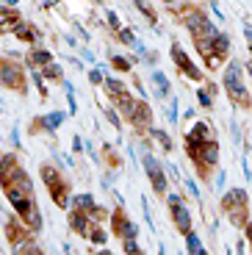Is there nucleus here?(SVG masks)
Here are the masks:
<instances>
[{
  "mask_svg": "<svg viewBox=\"0 0 252 255\" xmlns=\"http://www.w3.org/2000/svg\"><path fill=\"white\" fill-rule=\"evenodd\" d=\"M106 17H108V22H111L114 28H120V19H117V14H114V11H106Z\"/></svg>",
  "mask_w": 252,
  "mask_h": 255,
  "instance_id": "obj_36",
  "label": "nucleus"
},
{
  "mask_svg": "<svg viewBox=\"0 0 252 255\" xmlns=\"http://www.w3.org/2000/svg\"><path fill=\"white\" fill-rule=\"evenodd\" d=\"M61 72H64V70L58 67V64H47L42 75H44V78H53V81H61Z\"/></svg>",
  "mask_w": 252,
  "mask_h": 255,
  "instance_id": "obj_25",
  "label": "nucleus"
},
{
  "mask_svg": "<svg viewBox=\"0 0 252 255\" xmlns=\"http://www.w3.org/2000/svg\"><path fill=\"white\" fill-rule=\"evenodd\" d=\"M197 95H200V106H205V109H211V106H214V100H211V92H208V89H200Z\"/></svg>",
  "mask_w": 252,
  "mask_h": 255,
  "instance_id": "obj_30",
  "label": "nucleus"
},
{
  "mask_svg": "<svg viewBox=\"0 0 252 255\" xmlns=\"http://www.w3.org/2000/svg\"><path fill=\"white\" fill-rule=\"evenodd\" d=\"M144 172H147V178H150L152 189H155L158 194H164L166 191V175H164V169H161V164H158V158L144 155Z\"/></svg>",
  "mask_w": 252,
  "mask_h": 255,
  "instance_id": "obj_6",
  "label": "nucleus"
},
{
  "mask_svg": "<svg viewBox=\"0 0 252 255\" xmlns=\"http://www.w3.org/2000/svg\"><path fill=\"white\" fill-rule=\"evenodd\" d=\"M122 250H125L127 255H141V250H139V244H136V239H125Z\"/></svg>",
  "mask_w": 252,
  "mask_h": 255,
  "instance_id": "obj_28",
  "label": "nucleus"
},
{
  "mask_svg": "<svg viewBox=\"0 0 252 255\" xmlns=\"http://www.w3.org/2000/svg\"><path fill=\"white\" fill-rule=\"evenodd\" d=\"M150 133L155 136L158 141H161V147H164V150H172V141H169V136H166L164 130H158V128H150Z\"/></svg>",
  "mask_w": 252,
  "mask_h": 255,
  "instance_id": "obj_26",
  "label": "nucleus"
},
{
  "mask_svg": "<svg viewBox=\"0 0 252 255\" xmlns=\"http://www.w3.org/2000/svg\"><path fill=\"white\" fill-rule=\"evenodd\" d=\"M186 189L191 191V194H194V197H200V189H197V183H194V178H189L186 180Z\"/></svg>",
  "mask_w": 252,
  "mask_h": 255,
  "instance_id": "obj_35",
  "label": "nucleus"
},
{
  "mask_svg": "<svg viewBox=\"0 0 252 255\" xmlns=\"http://www.w3.org/2000/svg\"><path fill=\"white\" fill-rule=\"evenodd\" d=\"M247 236H250V242H252V222L247 225Z\"/></svg>",
  "mask_w": 252,
  "mask_h": 255,
  "instance_id": "obj_39",
  "label": "nucleus"
},
{
  "mask_svg": "<svg viewBox=\"0 0 252 255\" xmlns=\"http://www.w3.org/2000/svg\"><path fill=\"white\" fill-rule=\"evenodd\" d=\"M136 106H139V103L133 100L130 95L120 97V109H122V114H125V117H133V111H136Z\"/></svg>",
  "mask_w": 252,
  "mask_h": 255,
  "instance_id": "obj_24",
  "label": "nucleus"
},
{
  "mask_svg": "<svg viewBox=\"0 0 252 255\" xmlns=\"http://www.w3.org/2000/svg\"><path fill=\"white\" fill-rule=\"evenodd\" d=\"M241 64L239 61H230L227 64V70H225V89L227 95L233 97L236 103H241V106H250V92H247L244 86V78H241Z\"/></svg>",
  "mask_w": 252,
  "mask_h": 255,
  "instance_id": "obj_1",
  "label": "nucleus"
},
{
  "mask_svg": "<svg viewBox=\"0 0 252 255\" xmlns=\"http://www.w3.org/2000/svg\"><path fill=\"white\" fill-rule=\"evenodd\" d=\"M150 120H152L150 106H147V103H139L136 111H133V117H130V122H133V125H139V128H147V125H150Z\"/></svg>",
  "mask_w": 252,
  "mask_h": 255,
  "instance_id": "obj_13",
  "label": "nucleus"
},
{
  "mask_svg": "<svg viewBox=\"0 0 252 255\" xmlns=\"http://www.w3.org/2000/svg\"><path fill=\"white\" fill-rule=\"evenodd\" d=\"M14 33H17L19 39H25V42H33V39L39 36V31H33V25H25V22H17V25H14Z\"/></svg>",
  "mask_w": 252,
  "mask_h": 255,
  "instance_id": "obj_20",
  "label": "nucleus"
},
{
  "mask_svg": "<svg viewBox=\"0 0 252 255\" xmlns=\"http://www.w3.org/2000/svg\"><path fill=\"white\" fill-rule=\"evenodd\" d=\"M28 61H31L33 67H47V64H53V56L47 50H33L31 56H28Z\"/></svg>",
  "mask_w": 252,
  "mask_h": 255,
  "instance_id": "obj_19",
  "label": "nucleus"
},
{
  "mask_svg": "<svg viewBox=\"0 0 252 255\" xmlns=\"http://www.w3.org/2000/svg\"><path fill=\"white\" fill-rule=\"evenodd\" d=\"M244 33H247V39H250V42H252V28H247Z\"/></svg>",
  "mask_w": 252,
  "mask_h": 255,
  "instance_id": "obj_40",
  "label": "nucleus"
},
{
  "mask_svg": "<svg viewBox=\"0 0 252 255\" xmlns=\"http://www.w3.org/2000/svg\"><path fill=\"white\" fill-rule=\"evenodd\" d=\"M64 89H67V100H70V111H75V89H72V83H64Z\"/></svg>",
  "mask_w": 252,
  "mask_h": 255,
  "instance_id": "obj_31",
  "label": "nucleus"
},
{
  "mask_svg": "<svg viewBox=\"0 0 252 255\" xmlns=\"http://www.w3.org/2000/svg\"><path fill=\"white\" fill-rule=\"evenodd\" d=\"M42 180L47 183V189H50V186H56L58 180H61V175H58V169H53V166H42Z\"/></svg>",
  "mask_w": 252,
  "mask_h": 255,
  "instance_id": "obj_23",
  "label": "nucleus"
},
{
  "mask_svg": "<svg viewBox=\"0 0 252 255\" xmlns=\"http://www.w3.org/2000/svg\"><path fill=\"white\" fill-rule=\"evenodd\" d=\"M72 203H75V211H83V214H89V211L95 208V197H92V194H78L75 200H72Z\"/></svg>",
  "mask_w": 252,
  "mask_h": 255,
  "instance_id": "obj_18",
  "label": "nucleus"
},
{
  "mask_svg": "<svg viewBox=\"0 0 252 255\" xmlns=\"http://www.w3.org/2000/svg\"><path fill=\"white\" fill-rule=\"evenodd\" d=\"M111 64L117 67V70H122V72L130 70V61H127V58H122V56H114V58H111Z\"/></svg>",
  "mask_w": 252,
  "mask_h": 255,
  "instance_id": "obj_29",
  "label": "nucleus"
},
{
  "mask_svg": "<svg viewBox=\"0 0 252 255\" xmlns=\"http://www.w3.org/2000/svg\"><path fill=\"white\" fill-rule=\"evenodd\" d=\"M250 50H252V47H250Z\"/></svg>",
  "mask_w": 252,
  "mask_h": 255,
  "instance_id": "obj_44",
  "label": "nucleus"
},
{
  "mask_svg": "<svg viewBox=\"0 0 252 255\" xmlns=\"http://www.w3.org/2000/svg\"><path fill=\"white\" fill-rule=\"evenodd\" d=\"M136 6H139V11H141V14H147L150 19H155V11H152V8L147 6V3H136Z\"/></svg>",
  "mask_w": 252,
  "mask_h": 255,
  "instance_id": "obj_34",
  "label": "nucleus"
},
{
  "mask_svg": "<svg viewBox=\"0 0 252 255\" xmlns=\"http://www.w3.org/2000/svg\"><path fill=\"white\" fill-rule=\"evenodd\" d=\"M19 169H22V166L17 164V155H3V158H0V183L6 186Z\"/></svg>",
  "mask_w": 252,
  "mask_h": 255,
  "instance_id": "obj_11",
  "label": "nucleus"
},
{
  "mask_svg": "<svg viewBox=\"0 0 252 255\" xmlns=\"http://www.w3.org/2000/svg\"><path fill=\"white\" fill-rule=\"evenodd\" d=\"M150 78H152V83L158 86V95H161V97L169 95V81H166L164 72H150Z\"/></svg>",
  "mask_w": 252,
  "mask_h": 255,
  "instance_id": "obj_21",
  "label": "nucleus"
},
{
  "mask_svg": "<svg viewBox=\"0 0 252 255\" xmlns=\"http://www.w3.org/2000/svg\"><path fill=\"white\" fill-rule=\"evenodd\" d=\"M50 197L56 200V205H67V200H70V189H67L64 180H58L56 186H50Z\"/></svg>",
  "mask_w": 252,
  "mask_h": 255,
  "instance_id": "obj_17",
  "label": "nucleus"
},
{
  "mask_svg": "<svg viewBox=\"0 0 252 255\" xmlns=\"http://www.w3.org/2000/svg\"><path fill=\"white\" fill-rule=\"evenodd\" d=\"M186 25H189V31H191V36H194V42H200V39H211V42H214V39L219 36V31L214 28V22H211L205 14H200V11L189 14Z\"/></svg>",
  "mask_w": 252,
  "mask_h": 255,
  "instance_id": "obj_2",
  "label": "nucleus"
},
{
  "mask_svg": "<svg viewBox=\"0 0 252 255\" xmlns=\"http://www.w3.org/2000/svg\"><path fill=\"white\" fill-rule=\"evenodd\" d=\"M89 81H92V83H103V70H97V67H95V70L89 72Z\"/></svg>",
  "mask_w": 252,
  "mask_h": 255,
  "instance_id": "obj_33",
  "label": "nucleus"
},
{
  "mask_svg": "<svg viewBox=\"0 0 252 255\" xmlns=\"http://www.w3.org/2000/svg\"><path fill=\"white\" fill-rule=\"evenodd\" d=\"M89 239H92L95 244H106L108 242V233L103 228H97V230H92V233H89Z\"/></svg>",
  "mask_w": 252,
  "mask_h": 255,
  "instance_id": "obj_27",
  "label": "nucleus"
},
{
  "mask_svg": "<svg viewBox=\"0 0 252 255\" xmlns=\"http://www.w3.org/2000/svg\"><path fill=\"white\" fill-rule=\"evenodd\" d=\"M222 186H225V172H219V175H216V183H214V189H222Z\"/></svg>",
  "mask_w": 252,
  "mask_h": 255,
  "instance_id": "obj_38",
  "label": "nucleus"
},
{
  "mask_svg": "<svg viewBox=\"0 0 252 255\" xmlns=\"http://www.w3.org/2000/svg\"><path fill=\"white\" fill-rule=\"evenodd\" d=\"M247 70H250V75H252V61H250V64H247Z\"/></svg>",
  "mask_w": 252,
  "mask_h": 255,
  "instance_id": "obj_43",
  "label": "nucleus"
},
{
  "mask_svg": "<svg viewBox=\"0 0 252 255\" xmlns=\"http://www.w3.org/2000/svg\"><path fill=\"white\" fill-rule=\"evenodd\" d=\"M227 50H230V39H227V33H219V36L214 39V53H211V58H205L211 70H216V67H219L222 58L227 56Z\"/></svg>",
  "mask_w": 252,
  "mask_h": 255,
  "instance_id": "obj_10",
  "label": "nucleus"
},
{
  "mask_svg": "<svg viewBox=\"0 0 252 255\" xmlns=\"http://www.w3.org/2000/svg\"><path fill=\"white\" fill-rule=\"evenodd\" d=\"M97 255H114V253H108V250H100V253H97Z\"/></svg>",
  "mask_w": 252,
  "mask_h": 255,
  "instance_id": "obj_42",
  "label": "nucleus"
},
{
  "mask_svg": "<svg viewBox=\"0 0 252 255\" xmlns=\"http://www.w3.org/2000/svg\"><path fill=\"white\" fill-rule=\"evenodd\" d=\"M222 208L230 211V219H233L236 225L244 222V217H247V194H244V189L227 191L225 200H222Z\"/></svg>",
  "mask_w": 252,
  "mask_h": 255,
  "instance_id": "obj_3",
  "label": "nucleus"
},
{
  "mask_svg": "<svg viewBox=\"0 0 252 255\" xmlns=\"http://www.w3.org/2000/svg\"><path fill=\"white\" fill-rule=\"evenodd\" d=\"M70 225L75 233H81V236H89L92 233V222H89V217L83 214V211H72L70 214Z\"/></svg>",
  "mask_w": 252,
  "mask_h": 255,
  "instance_id": "obj_12",
  "label": "nucleus"
},
{
  "mask_svg": "<svg viewBox=\"0 0 252 255\" xmlns=\"http://www.w3.org/2000/svg\"><path fill=\"white\" fill-rule=\"evenodd\" d=\"M205 141H214V130H211V125L208 122H194V128L186 133V147L205 144Z\"/></svg>",
  "mask_w": 252,
  "mask_h": 255,
  "instance_id": "obj_9",
  "label": "nucleus"
},
{
  "mask_svg": "<svg viewBox=\"0 0 252 255\" xmlns=\"http://www.w3.org/2000/svg\"><path fill=\"white\" fill-rule=\"evenodd\" d=\"M17 22H19L17 8H11V6L0 8V28H3V31H14V25H17Z\"/></svg>",
  "mask_w": 252,
  "mask_h": 255,
  "instance_id": "obj_14",
  "label": "nucleus"
},
{
  "mask_svg": "<svg viewBox=\"0 0 252 255\" xmlns=\"http://www.w3.org/2000/svg\"><path fill=\"white\" fill-rule=\"evenodd\" d=\"M189 150V155L197 161V164H202L205 169L208 166H216V161H219V144L216 141H205V144H194V147H186Z\"/></svg>",
  "mask_w": 252,
  "mask_h": 255,
  "instance_id": "obj_4",
  "label": "nucleus"
},
{
  "mask_svg": "<svg viewBox=\"0 0 252 255\" xmlns=\"http://www.w3.org/2000/svg\"><path fill=\"white\" fill-rule=\"evenodd\" d=\"M106 117H108V122H111V125H114V128H120V120H117V114H114V111H108V114H106Z\"/></svg>",
  "mask_w": 252,
  "mask_h": 255,
  "instance_id": "obj_37",
  "label": "nucleus"
},
{
  "mask_svg": "<svg viewBox=\"0 0 252 255\" xmlns=\"http://www.w3.org/2000/svg\"><path fill=\"white\" fill-rule=\"evenodd\" d=\"M103 86H106V89L111 92V97H117V100H120V97H125V95H130V92H127V86L122 81H117V78H106V81H103Z\"/></svg>",
  "mask_w": 252,
  "mask_h": 255,
  "instance_id": "obj_16",
  "label": "nucleus"
},
{
  "mask_svg": "<svg viewBox=\"0 0 252 255\" xmlns=\"http://www.w3.org/2000/svg\"><path fill=\"white\" fill-rule=\"evenodd\" d=\"M186 244H189V255H208L202 250V242H200L197 233H189V236H186Z\"/></svg>",
  "mask_w": 252,
  "mask_h": 255,
  "instance_id": "obj_22",
  "label": "nucleus"
},
{
  "mask_svg": "<svg viewBox=\"0 0 252 255\" xmlns=\"http://www.w3.org/2000/svg\"><path fill=\"white\" fill-rule=\"evenodd\" d=\"M169 208H172V217H175L177 230L189 236L191 233V214H189V208H186V203H183L177 194H169Z\"/></svg>",
  "mask_w": 252,
  "mask_h": 255,
  "instance_id": "obj_5",
  "label": "nucleus"
},
{
  "mask_svg": "<svg viewBox=\"0 0 252 255\" xmlns=\"http://www.w3.org/2000/svg\"><path fill=\"white\" fill-rule=\"evenodd\" d=\"M172 58H175V64L180 67V72H183L186 78H191V81H200V78H202V72L189 61V56L183 53V47H180V45H172Z\"/></svg>",
  "mask_w": 252,
  "mask_h": 255,
  "instance_id": "obj_8",
  "label": "nucleus"
},
{
  "mask_svg": "<svg viewBox=\"0 0 252 255\" xmlns=\"http://www.w3.org/2000/svg\"><path fill=\"white\" fill-rule=\"evenodd\" d=\"M64 111H50V114H44L42 120H36V128H47V130H56L58 125L64 122Z\"/></svg>",
  "mask_w": 252,
  "mask_h": 255,
  "instance_id": "obj_15",
  "label": "nucleus"
},
{
  "mask_svg": "<svg viewBox=\"0 0 252 255\" xmlns=\"http://www.w3.org/2000/svg\"><path fill=\"white\" fill-rule=\"evenodd\" d=\"M0 86H8V89L25 92V81H22V72L14 67V64L3 61V70H0Z\"/></svg>",
  "mask_w": 252,
  "mask_h": 255,
  "instance_id": "obj_7",
  "label": "nucleus"
},
{
  "mask_svg": "<svg viewBox=\"0 0 252 255\" xmlns=\"http://www.w3.org/2000/svg\"><path fill=\"white\" fill-rule=\"evenodd\" d=\"M120 39L125 42V45H136V36H133V31H120Z\"/></svg>",
  "mask_w": 252,
  "mask_h": 255,
  "instance_id": "obj_32",
  "label": "nucleus"
},
{
  "mask_svg": "<svg viewBox=\"0 0 252 255\" xmlns=\"http://www.w3.org/2000/svg\"><path fill=\"white\" fill-rule=\"evenodd\" d=\"M239 255H244V244H241V242H239Z\"/></svg>",
  "mask_w": 252,
  "mask_h": 255,
  "instance_id": "obj_41",
  "label": "nucleus"
}]
</instances>
